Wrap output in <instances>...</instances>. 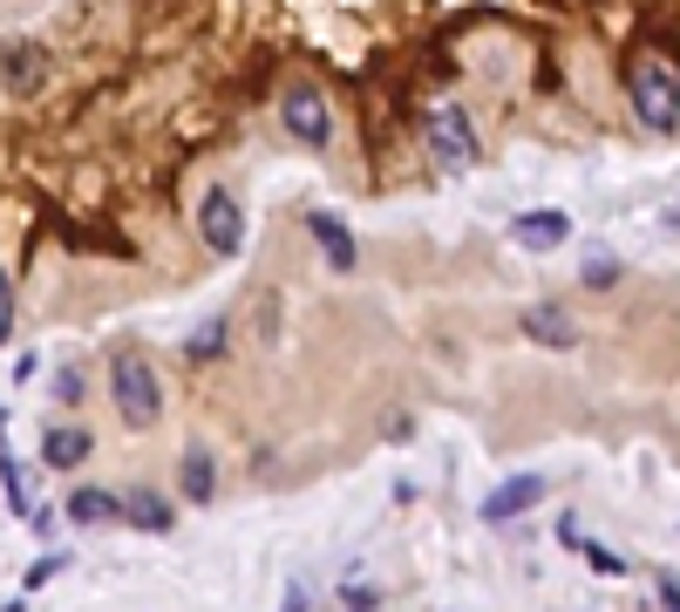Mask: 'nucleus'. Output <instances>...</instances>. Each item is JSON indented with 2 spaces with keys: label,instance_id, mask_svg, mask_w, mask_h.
I'll return each instance as SVG.
<instances>
[{
  "label": "nucleus",
  "instance_id": "obj_5",
  "mask_svg": "<svg viewBox=\"0 0 680 612\" xmlns=\"http://www.w3.org/2000/svg\"><path fill=\"white\" fill-rule=\"evenodd\" d=\"M429 150H435L443 171H469V163H476V130H469V116L456 103H443L429 116Z\"/></svg>",
  "mask_w": 680,
  "mask_h": 612
},
{
  "label": "nucleus",
  "instance_id": "obj_20",
  "mask_svg": "<svg viewBox=\"0 0 680 612\" xmlns=\"http://www.w3.org/2000/svg\"><path fill=\"white\" fill-rule=\"evenodd\" d=\"M279 612H306V592H300V586H287V599H279Z\"/></svg>",
  "mask_w": 680,
  "mask_h": 612
},
{
  "label": "nucleus",
  "instance_id": "obj_4",
  "mask_svg": "<svg viewBox=\"0 0 680 612\" xmlns=\"http://www.w3.org/2000/svg\"><path fill=\"white\" fill-rule=\"evenodd\" d=\"M197 232H205V245L218 259L246 253V204H238L231 191H205V204H197Z\"/></svg>",
  "mask_w": 680,
  "mask_h": 612
},
{
  "label": "nucleus",
  "instance_id": "obj_11",
  "mask_svg": "<svg viewBox=\"0 0 680 612\" xmlns=\"http://www.w3.org/2000/svg\"><path fill=\"white\" fill-rule=\"evenodd\" d=\"M116 517H123V497H109V490H75V497H68V524H116Z\"/></svg>",
  "mask_w": 680,
  "mask_h": 612
},
{
  "label": "nucleus",
  "instance_id": "obj_13",
  "mask_svg": "<svg viewBox=\"0 0 680 612\" xmlns=\"http://www.w3.org/2000/svg\"><path fill=\"white\" fill-rule=\"evenodd\" d=\"M123 517H130L137 530H171V504L156 497V490H130V497H123Z\"/></svg>",
  "mask_w": 680,
  "mask_h": 612
},
{
  "label": "nucleus",
  "instance_id": "obj_17",
  "mask_svg": "<svg viewBox=\"0 0 680 612\" xmlns=\"http://www.w3.org/2000/svg\"><path fill=\"white\" fill-rule=\"evenodd\" d=\"M8 334H14V279L0 272V341H8Z\"/></svg>",
  "mask_w": 680,
  "mask_h": 612
},
{
  "label": "nucleus",
  "instance_id": "obj_1",
  "mask_svg": "<svg viewBox=\"0 0 680 612\" xmlns=\"http://www.w3.org/2000/svg\"><path fill=\"white\" fill-rule=\"evenodd\" d=\"M109 388H116V416L130 429H150L164 416V388H156V367L143 354H116L109 361Z\"/></svg>",
  "mask_w": 680,
  "mask_h": 612
},
{
  "label": "nucleus",
  "instance_id": "obj_6",
  "mask_svg": "<svg viewBox=\"0 0 680 612\" xmlns=\"http://www.w3.org/2000/svg\"><path fill=\"white\" fill-rule=\"evenodd\" d=\"M525 341H538V347H579V320L558 307V300H538V307H525Z\"/></svg>",
  "mask_w": 680,
  "mask_h": 612
},
{
  "label": "nucleus",
  "instance_id": "obj_7",
  "mask_svg": "<svg viewBox=\"0 0 680 612\" xmlns=\"http://www.w3.org/2000/svg\"><path fill=\"white\" fill-rule=\"evenodd\" d=\"M510 238L525 245V253H558V245H572V218L565 212H517Z\"/></svg>",
  "mask_w": 680,
  "mask_h": 612
},
{
  "label": "nucleus",
  "instance_id": "obj_19",
  "mask_svg": "<svg viewBox=\"0 0 680 612\" xmlns=\"http://www.w3.org/2000/svg\"><path fill=\"white\" fill-rule=\"evenodd\" d=\"M347 612H375V592H354L347 586Z\"/></svg>",
  "mask_w": 680,
  "mask_h": 612
},
{
  "label": "nucleus",
  "instance_id": "obj_18",
  "mask_svg": "<svg viewBox=\"0 0 680 612\" xmlns=\"http://www.w3.org/2000/svg\"><path fill=\"white\" fill-rule=\"evenodd\" d=\"M579 551H585V558H592V565H598V571H626V565H619V558H613V551H598V545H579Z\"/></svg>",
  "mask_w": 680,
  "mask_h": 612
},
{
  "label": "nucleus",
  "instance_id": "obj_3",
  "mask_svg": "<svg viewBox=\"0 0 680 612\" xmlns=\"http://www.w3.org/2000/svg\"><path fill=\"white\" fill-rule=\"evenodd\" d=\"M279 122L306 143V150H327V137H334V116H327V96L313 89V82H293L287 96H279Z\"/></svg>",
  "mask_w": 680,
  "mask_h": 612
},
{
  "label": "nucleus",
  "instance_id": "obj_2",
  "mask_svg": "<svg viewBox=\"0 0 680 612\" xmlns=\"http://www.w3.org/2000/svg\"><path fill=\"white\" fill-rule=\"evenodd\" d=\"M626 96H633V116L647 122V130H680V75H667V68H654V62H633V75H626Z\"/></svg>",
  "mask_w": 680,
  "mask_h": 612
},
{
  "label": "nucleus",
  "instance_id": "obj_12",
  "mask_svg": "<svg viewBox=\"0 0 680 612\" xmlns=\"http://www.w3.org/2000/svg\"><path fill=\"white\" fill-rule=\"evenodd\" d=\"M177 470H184L177 483H184V497H191V504H212V497H218V470H212L205 449H184V463H177Z\"/></svg>",
  "mask_w": 680,
  "mask_h": 612
},
{
  "label": "nucleus",
  "instance_id": "obj_16",
  "mask_svg": "<svg viewBox=\"0 0 680 612\" xmlns=\"http://www.w3.org/2000/svg\"><path fill=\"white\" fill-rule=\"evenodd\" d=\"M585 286H598V293H606V286H619V259L592 253V259H585Z\"/></svg>",
  "mask_w": 680,
  "mask_h": 612
},
{
  "label": "nucleus",
  "instance_id": "obj_21",
  "mask_svg": "<svg viewBox=\"0 0 680 612\" xmlns=\"http://www.w3.org/2000/svg\"><path fill=\"white\" fill-rule=\"evenodd\" d=\"M660 612H680V586H660Z\"/></svg>",
  "mask_w": 680,
  "mask_h": 612
},
{
  "label": "nucleus",
  "instance_id": "obj_14",
  "mask_svg": "<svg viewBox=\"0 0 680 612\" xmlns=\"http://www.w3.org/2000/svg\"><path fill=\"white\" fill-rule=\"evenodd\" d=\"M218 347H225V313H212V320L184 341V361H218Z\"/></svg>",
  "mask_w": 680,
  "mask_h": 612
},
{
  "label": "nucleus",
  "instance_id": "obj_15",
  "mask_svg": "<svg viewBox=\"0 0 680 612\" xmlns=\"http://www.w3.org/2000/svg\"><path fill=\"white\" fill-rule=\"evenodd\" d=\"M34 75H42V49H8V82L14 89H28Z\"/></svg>",
  "mask_w": 680,
  "mask_h": 612
},
{
  "label": "nucleus",
  "instance_id": "obj_10",
  "mask_svg": "<svg viewBox=\"0 0 680 612\" xmlns=\"http://www.w3.org/2000/svg\"><path fill=\"white\" fill-rule=\"evenodd\" d=\"M89 449H96V442H89V429H68V422L42 436V457H48V470H83V463H89Z\"/></svg>",
  "mask_w": 680,
  "mask_h": 612
},
{
  "label": "nucleus",
  "instance_id": "obj_8",
  "mask_svg": "<svg viewBox=\"0 0 680 612\" xmlns=\"http://www.w3.org/2000/svg\"><path fill=\"white\" fill-rule=\"evenodd\" d=\"M306 232H313L320 259H327L334 272H354V259H361V245H354V232H347L334 212H306Z\"/></svg>",
  "mask_w": 680,
  "mask_h": 612
},
{
  "label": "nucleus",
  "instance_id": "obj_9",
  "mask_svg": "<svg viewBox=\"0 0 680 612\" xmlns=\"http://www.w3.org/2000/svg\"><path fill=\"white\" fill-rule=\"evenodd\" d=\"M531 504H544V476H510L504 490L484 497V524H510V517H525Z\"/></svg>",
  "mask_w": 680,
  "mask_h": 612
},
{
  "label": "nucleus",
  "instance_id": "obj_22",
  "mask_svg": "<svg viewBox=\"0 0 680 612\" xmlns=\"http://www.w3.org/2000/svg\"><path fill=\"white\" fill-rule=\"evenodd\" d=\"M0 422H8V416H0Z\"/></svg>",
  "mask_w": 680,
  "mask_h": 612
}]
</instances>
